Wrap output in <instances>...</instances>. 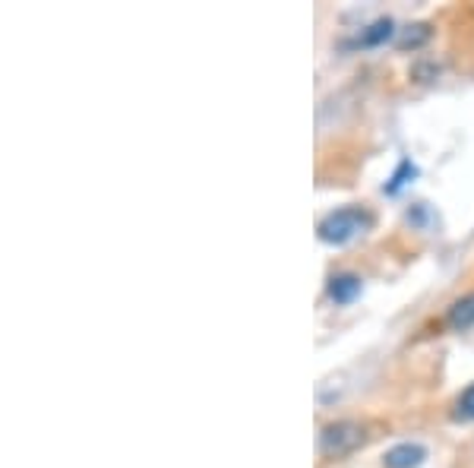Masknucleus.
<instances>
[{
	"label": "nucleus",
	"mask_w": 474,
	"mask_h": 468,
	"mask_svg": "<svg viewBox=\"0 0 474 468\" xmlns=\"http://www.w3.org/2000/svg\"><path fill=\"white\" fill-rule=\"evenodd\" d=\"M367 225H370V215L361 212V209H339V212H329L320 221L316 234H320L323 244H348L351 238L367 231Z\"/></svg>",
	"instance_id": "obj_1"
},
{
	"label": "nucleus",
	"mask_w": 474,
	"mask_h": 468,
	"mask_svg": "<svg viewBox=\"0 0 474 468\" xmlns=\"http://www.w3.org/2000/svg\"><path fill=\"white\" fill-rule=\"evenodd\" d=\"M364 440H367V434H364V428L358 421H332L320 430L323 455H332V459L354 453V449L361 446Z\"/></svg>",
	"instance_id": "obj_2"
},
{
	"label": "nucleus",
	"mask_w": 474,
	"mask_h": 468,
	"mask_svg": "<svg viewBox=\"0 0 474 468\" xmlns=\"http://www.w3.org/2000/svg\"><path fill=\"white\" fill-rule=\"evenodd\" d=\"M424 459H427V449H424L421 443H399V446H392L386 455H383V465L386 468H418Z\"/></svg>",
	"instance_id": "obj_3"
},
{
	"label": "nucleus",
	"mask_w": 474,
	"mask_h": 468,
	"mask_svg": "<svg viewBox=\"0 0 474 468\" xmlns=\"http://www.w3.org/2000/svg\"><path fill=\"white\" fill-rule=\"evenodd\" d=\"M358 295H361V275L341 273V275H332V279H329V298H332L335 304H348Z\"/></svg>",
	"instance_id": "obj_4"
},
{
	"label": "nucleus",
	"mask_w": 474,
	"mask_h": 468,
	"mask_svg": "<svg viewBox=\"0 0 474 468\" xmlns=\"http://www.w3.org/2000/svg\"><path fill=\"white\" fill-rule=\"evenodd\" d=\"M449 326L452 329H468V326H474V291L471 295H465V298H459V301L449 308Z\"/></svg>",
	"instance_id": "obj_5"
},
{
	"label": "nucleus",
	"mask_w": 474,
	"mask_h": 468,
	"mask_svg": "<svg viewBox=\"0 0 474 468\" xmlns=\"http://www.w3.org/2000/svg\"><path fill=\"white\" fill-rule=\"evenodd\" d=\"M386 39H392V20H376L374 26L361 35L364 45H383Z\"/></svg>",
	"instance_id": "obj_6"
},
{
	"label": "nucleus",
	"mask_w": 474,
	"mask_h": 468,
	"mask_svg": "<svg viewBox=\"0 0 474 468\" xmlns=\"http://www.w3.org/2000/svg\"><path fill=\"white\" fill-rule=\"evenodd\" d=\"M455 418H459V421H474V383L459 395V402H455Z\"/></svg>",
	"instance_id": "obj_7"
},
{
	"label": "nucleus",
	"mask_w": 474,
	"mask_h": 468,
	"mask_svg": "<svg viewBox=\"0 0 474 468\" xmlns=\"http://www.w3.org/2000/svg\"><path fill=\"white\" fill-rule=\"evenodd\" d=\"M430 39V29L427 26H411L405 35H401V48H418L421 41Z\"/></svg>",
	"instance_id": "obj_8"
},
{
	"label": "nucleus",
	"mask_w": 474,
	"mask_h": 468,
	"mask_svg": "<svg viewBox=\"0 0 474 468\" xmlns=\"http://www.w3.org/2000/svg\"><path fill=\"white\" fill-rule=\"evenodd\" d=\"M408 174H414V165L405 159V161H401V165H399V171L392 174V184H386V194H399V190H401V184H405V178H408Z\"/></svg>",
	"instance_id": "obj_9"
}]
</instances>
